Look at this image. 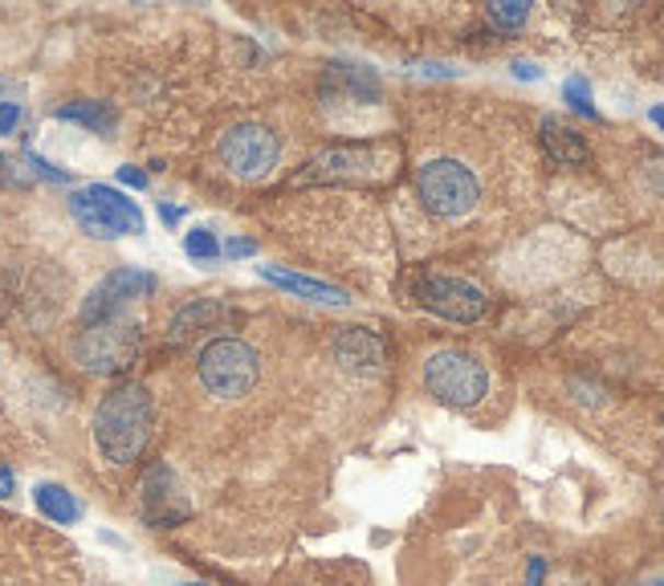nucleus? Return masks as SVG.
Instances as JSON below:
<instances>
[{"mask_svg": "<svg viewBox=\"0 0 664 586\" xmlns=\"http://www.w3.org/2000/svg\"><path fill=\"white\" fill-rule=\"evenodd\" d=\"M156 428V400L144 383H118L94 412V444L111 464H135Z\"/></svg>", "mask_w": 664, "mask_h": 586, "instance_id": "obj_1", "label": "nucleus"}, {"mask_svg": "<svg viewBox=\"0 0 664 586\" xmlns=\"http://www.w3.org/2000/svg\"><path fill=\"white\" fill-rule=\"evenodd\" d=\"M201 383L208 395L217 400H241L257 387V375H261V358L257 351L241 338H213V343L201 351Z\"/></svg>", "mask_w": 664, "mask_h": 586, "instance_id": "obj_2", "label": "nucleus"}, {"mask_svg": "<svg viewBox=\"0 0 664 586\" xmlns=\"http://www.w3.org/2000/svg\"><path fill=\"white\" fill-rule=\"evenodd\" d=\"M424 387H428V395H436L448 407H473L490 391V371L469 351L445 346V351L428 355V363H424Z\"/></svg>", "mask_w": 664, "mask_h": 586, "instance_id": "obj_3", "label": "nucleus"}, {"mask_svg": "<svg viewBox=\"0 0 664 586\" xmlns=\"http://www.w3.org/2000/svg\"><path fill=\"white\" fill-rule=\"evenodd\" d=\"M70 212H73V220H78L90 237H99V241H115V237H135V232H144V212H139V204L127 200V196L111 184L78 187L70 196Z\"/></svg>", "mask_w": 664, "mask_h": 586, "instance_id": "obj_4", "label": "nucleus"}, {"mask_svg": "<svg viewBox=\"0 0 664 586\" xmlns=\"http://www.w3.org/2000/svg\"><path fill=\"white\" fill-rule=\"evenodd\" d=\"M416 192L424 208L440 220H457L469 216L481 200V184L477 175L465 168L461 159H428L416 175Z\"/></svg>", "mask_w": 664, "mask_h": 586, "instance_id": "obj_5", "label": "nucleus"}, {"mask_svg": "<svg viewBox=\"0 0 664 586\" xmlns=\"http://www.w3.org/2000/svg\"><path fill=\"white\" fill-rule=\"evenodd\" d=\"M144 334L127 318H111V322H94L73 338V358L78 367L90 375H123L139 355Z\"/></svg>", "mask_w": 664, "mask_h": 586, "instance_id": "obj_6", "label": "nucleus"}, {"mask_svg": "<svg viewBox=\"0 0 664 586\" xmlns=\"http://www.w3.org/2000/svg\"><path fill=\"white\" fill-rule=\"evenodd\" d=\"M220 159L237 180H265L282 159V139L265 123H241L220 139Z\"/></svg>", "mask_w": 664, "mask_h": 586, "instance_id": "obj_7", "label": "nucleus"}, {"mask_svg": "<svg viewBox=\"0 0 664 586\" xmlns=\"http://www.w3.org/2000/svg\"><path fill=\"white\" fill-rule=\"evenodd\" d=\"M412 294H416L424 310H433V314L448 318V322H477L490 310V298L465 277H420Z\"/></svg>", "mask_w": 664, "mask_h": 586, "instance_id": "obj_8", "label": "nucleus"}, {"mask_svg": "<svg viewBox=\"0 0 664 586\" xmlns=\"http://www.w3.org/2000/svg\"><path fill=\"white\" fill-rule=\"evenodd\" d=\"M379 172V147H322L306 159V168L294 175V184H347V180H367Z\"/></svg>", "mask_w": 664, "mask_h": 586, "instance_id": "obj_9", "label": "nucleus"}, {"mask_svg": "<svg viewBox=\"0 0 664 586\" xmlns=\"http://www.w3.org/2000/svg\"><path fill=\"white\" fill-rule=\"evenodd\" d=\"M151 289H156V277L147 269H130V265L111 269L99 286L90 289L87 301H82V322H87V326H94V322H111V318H118L127 310L130 301L151 294Z\"/></svg>", "mask_w": 664, "mask_h": 586, "instance_id": "obj_10", "label": "nucleus"}, {"mask_svg": "<svg viewBox=\"0 0 664 586\" xmlns=\"http://www.w3.org/2000/svg\"><path fill=\"white\" fill-rule=\"evenodd\" d=\"M139 505H144V517L156 529H172V526H180V521L192 514L188 493H184L180 476H175L168 464H151V469H147Z\"/></svg>", "mask_w": 664, "mask_h": 586, "instance_id": "obj_11", "label": "nucleus"}, {"mask_svg": "<svg viewBox=\"0 0 664 586\" xmlns=\"http://www.w3.org/2000/svg\"><path fill=\"white\" fill-rule=\"evenodd\" d=\"M334 358H339L347 371L371 375V371H383L388 346H383V338L371 334L367 326H347V330H339V338H334Z\"/></svg>", "mask_w": 664, "mask_h": 586, "instance_id": "obj_12", "label": "nucleus"}, {"mask_svg": "<svg viewBox=\"0 0 664 586\" xmlns=\"http://www.w3.org/2000/svg\"><path fill=\"white\" fill-rule=\"evenodd\" d=\"M322 94L371 106V102H379V78L367 66H355V61H331L327 78H322Z\"/></svg>", "mask_w": 664, "mask_h": 586, "instance_id": "obj_13", "label": "nucleus"}, {"mask_svg": "<svg viewBox=\"0 0 664 586\" xmlns=\"http://www.w3.org/2000/svg\"><path fill=\"white\" fill-rule=\"evenodd\" d=\"M257 273L265 281H274V286L289 289V294H298L306 301H322V306H347V294L331 281H318V277H302V273H289V269H277V265H257Z\"/></svg>", "mask_w": 664, "mask_h": 586, "instance_id": "obj_14", "label": "nucleus"}, {"mask_svg": "<svg viewBox=\"0 0 664 586\" xmlns=\"http://www.w3.org/2000/svg\"><path fill=\"white\" fill-rule=\"evenodd\" d=\"M538 135H542V151H547V156L554 159L559 168H583V163L592 159L587 143H583V139H579V135L566 127V123H559V118H542Z\"/></svg>", "mask_w": 664, "mask_h": 586, "instance_id": "obj_15", "label": "nucleus"}, {"mask_svg": "<svg viewBox=\"0 0 664 586\" xmlns=\"http://www.w3.org/2000/svg\"><path fill=\"white\" fill-rule=\"evenodd\" d=\"M220 318H225V306L217 298H196L188 301L180 314L172 318V330H168V343H188L192 334H201V330L217 326Z\"/></svg>", "mask_w": 664, "mask_h": 586, "instance_id": "obj_16", "label": "nucleus"}, {"mask_svg": "<svg viewBox=\"0 0 664 586\" xmlns=\"http://www.w3.org/2000/svg\"><path fill=\"white\" fill-rule=\"evenodd\" d=\"M33 501H37V509H42L54 526H73V521L82 517L78 497H73L66 485H54V481H42V485L33 489Z\"/></svg>", "mask_w": 664, "mask_h": 586, "instance_id": "obj_17", "label": "nucleus"}, {"mask_svg": "<svg viewBox=\"0 0 664 586\" xmlns=\"http://www.w3.org/2000/svg\"><path fill=\"white\" fill-rule=\"evenodd\" d=\"M58 118L66 123H82V127L99 130V135H111L118 127V111L111 102H66L58 111Z\"/></svg>", "mask_w": 664, "mask_h": 586, "instance_id": "obj_18", "label": "nucleus"}, {"mask_svg": "<svg viewBox=\"0 0 664 586\" xmlns=\"http://www.w3.org/2000/svg\"><path fill=\"white\" fill-rule=\"evenodd\" d=\"M526 16H530V4L526 0H493L490 4V21L497 30H522L526 25Z\"/></svg>", "mask_w": 664, "mask_h": 586, "instance_id": "obj_19", "label": "nucleus"}, {"mask_svg": "<svg viewBox=\"0 0 664 586\" xmlns=\"http://www.w3.org/2000/svg\"><path fill=\"white\" fill-rule=\"evenodd\" d=\"M184 253H188L192 261H201V265H208V261L220 257V241L213 229H192L184 232Z\"/></svg>", "mask_w": 664, "mask_h": 586, "instance_id": "obj_20", "label": "nucleus"}, {"mask_svg": "<svg viewBox=\"0 0 664 586\" xmlns=\"http://www.w3.org/2000/svg\"><path fill=\"white\" fill-rule=\"evenodd\" d=\"M563 99L571 102V111H579L583 118H599V111H595V102H592V87H587V78H566Z\"/></svg>", "mask_w": 664, "mask_h": 586, "instance_id": "obj_21", "label": "nucleus"}, {"mask_svg": "<svg viewBox=\"0 0 664 586\" xmlns=\"http://www.w3.org/2000/svg\"><path fill=\"white\" fill-rule=\"evenodd\" d=\"M253 253H257V241H253V237H232V241L220 244V257H232V261L253 257Z\"/></svg>", "mask_w": 664, "mask_h": 586, "instance_id": "obj_22", "label": "nucleus"}, {"mask_svg": "<svg viewBox=\"0 0 664 586\" xmlns=\"http://www.w3.org/2000/svg\"><path fill=\"white\" fill-rule=\"evenodd\" d=\"M25 163H30V168H33V172H37V175H45V180H54V184H66V180H70V175L61 172V168H54L49 159L33 156V151H30V156H25Z\"/></svg>", "mask_w": 664, "mask_h": 586, "instance_id": "obj_23", "label": "nucleus"}, {"mask_svg": "<svg viewBox=\"0 0 664 586\" xmlns=\"http://www.w3.org/2000/svg\"><path fill=\"white\" fill-rule=\"evenodd\" d=\"M21 123V106L16 102H0V135H13Z\"/></svg>", "mask_w": 664, "mask_h": 586, "instance_id": "obj_24", "label": "nucleus"}, {"mask_svg": "<svg viewBox=\"0 0 664 586\" xmlns=\"http://www.w3.org/2000/svg\"><path fill=\"white\" fill-rule=\"evenodd\" d=\"M0 184H13V187L25 184V172H16V159L0 156Z\"/></svg>", "mask_w": 664, "mask_h": 586, "instance_id": "obj_25", "label": "nucleus"}, {"mask_svg": "<svg viewBox=\"0 0 664 586\" xmlns=\"http://www.w3.org/2000/svg\"><path fill=\"white\" fill-rule=\"evenodd\" d=\"M118 180H123V184L127 187H147V172H139V168H118Z\"/></svg>", "mask_w": 664, "mask_h": 586, "instance_id": "obj_26", "label": "nucleus"}, {"mask_svg": "<svg viewBox=\"0 0 664 586\" xmlns=\"http://www.w3.org/2000/svg\"><path fill=\"white\" fill-rule=\"evenodd\" d=\"M13 489H16V481H13V469L0 460V501L4 497H13Z\"/></svg>", "mask_w": 664, "mask_h": 586, "instance_id": "obj_27", "label": "nucleus"}, {"mask_svg": "<svg viewBox=\"0 0 664 586\" xmlns=\"http://www.w3.org/2000/svg\"><path fill=\"white\" fill-rule=\"evenodd\" d=\"M514 73H518L522 82H538L542 78V70H538L535 61H514Z\"/></svg>", "mask_w": 664, "mask_h": 586, "instance_id": "obj_28", "label": "nucleus"}, {"mask_svg": "<svg viewBox=\"0 0 664 586\" xmlns=\"http://www.w3.org/2000/svg\"><path fill=\"white\" fill-rule=\"evenodd\" d=\"M180 208H175V204H159V220H163V225H168V229H175V225H180Z\"/></svg>", "mask_w": 664, "mask_h": 586, "instance_id": "obj_29", "label": "nucleus"}, {"mask_svg": "<svg viewBox=\"0 0 664 586\" xmlns=\"http://www.w3.org/2000/svg\"><path fill=\"white\" fill-rule=\"evenodd\" d=\"M542 574H547V562H542V558H530V578H526V586H538Z\"/></svg>", "mask_w": 664, "mask_h": 586, "instance_id": "obj_30", "label": "nucleus"}, {"mask_svg": "<svg viewBox=\"0 0 664 586\" xmlns=\"http://www.w3.org/2000/svg\"><path fill=\"white\" fill-rule=\"evenodd\" d=\"M649 118H652V123H656V127L664 130V102H661V106H652V111H649Z\"/></svg>", "mask_w": 664, "mask_h": 586, "instance_id": "obj_31", "label": "nucleus"}, {"mask_svg": "<svg viewBox=\"0 0 664 586\" xmlns=\"http://www.w3.org/2000/svg\"><path fill=\"white\" fill-rule=\"evenodd\" d=\"M0 314H4V294H0Z\"/></svg>", "mask_w": 664, "mask_h": 586, "instance_id": "obj_32", "label": "nucleus"}, {"mask_svg": "<svg viewBox=\"0 0 664 586\" xmlns=\"http://www.w3.org/2000/svg\"><path fill=\"white\" fill-rule=\"evenodd\" d=\"M184 586H204V583H184Z\"/></svg>", "mask_w": 664, "mask_h": 586, "instance_id": "obj_33", "label": "nucleus"}, {"mask_svg": "<svg viewBox=\"0 0 664 586\" xmlns=\"http://www.w3.org/2000/svg\"><path fill=\"white\" fill-rule=\"evenodd\" d=\"M644 586H664V583H644Z\"/></svg>", "mask_w": 664, "mask_h": 586, "instance_id": "obj_34", "label": "nucleus"}]
</instances>
